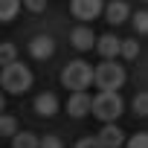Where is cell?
<instances>
[{
	"label": "cell",
	"instance_id": "6da1fadb",
	"mask_svg": "<svg viewBox=\"0 0 148 148\" xmlns=\"http://www.w3.org/2000/svg\"><path fill=\"white\" fill-rule=\"evenodd\" d=\"M93 82H96L99 93H119V87L125 84V67L116 61H102L93 70Z\"/></svg>",
	"mask_w": 148,
	"mask_h": 148
},
{
	"label": "cell",
	"instance_id": "7a4b0ae2",
	"mask_svg": "<svg viewBox=\"0 0 148 148\" xmlns=\"http://www.w3.org/2000/svg\"><path fill=\"white\" fill-rule=\"evenodd\" d=\"M93 82V67L87 64V61H70L64 70H61V84L70 90V93H79V90H84L87 84Z\"/></svg>",
	"mask_w": 148,
	"mask_h": 148
},
{
	"label": "cell",
	"instance_id": "3957f363",
	"mask_svg": "<svg viewBox=\"0 0 148 148\" xmlns=\"http://www.w3.org/2000/svg\"><path fill=\"white\" fill-rule=\"evenodd\" d=\"M0 84H3V90L9 93H26L32 87V70L26 64H9L0 70Z\"/></svg>",
	"mask_w": 148,
	"mask_h": 148
},
{
	"label": "cell",
	"instance_id": "277c9868",
	"mask_svg": "<svg viewBox=\"0 0 148 148\" xmlns=\"http://www.w3.org/2000/svg\"><path fill=\"white\" fill-rule=\"evenodd\" d=\"M122 96L119 93H99V96H93V116L96 119H102L105 125L108 122H116L119 119V113H122Z\"/></svg>",
	"mask_w": 148,
	"mask_h": 148
},
{
	"label": "cell",
	"instance_id": "5b68a950",
	"mask_svg": "<svg viewBox=\"0 0 148 148\" xmlns=\"http://www.w3.org/2000/svg\"><path fill=\"white\" fill-rule=\"evenodd\" d=\"M67 113H70V116H76V119L93 113V96H87V90L70 93V99H67Z\"/></svg>",
	"mask_w": 148,
	"mask_h": 148
},
{
	"label": "cell",
	"instance_id": "8992f818",
	"mask_svg": "<svg viewBox=\"0 0 148 148\" xmlns=\"http://www.w3.org/2000/svg\"><path fill=\"white\" fill-rule=\"evenodd\" d=\"M70 9H73V15H76L79 21H93V18L102 15L105 3H102V0H73Z\"/></svg>",
	"mask_w": 148,
	"mask_h": 148
},
{
	"label": "cell",
	"instance_id": "52a82bcc",
	"mask_svg": "<svg viewBox=\"0 0 148 148\" xmlns=\"http://www.w3.org/2000/svg\"><path fill=\"white\" fill-rule=\"evenodd\" d=\"M96 139H99L105 148H122V145H125V131H122L119 125L108 122V125H102V131H99Z\"/></svg>",
	"mask_w": 148,
	"mask_h": 148
},
{
	"label": "cell",
	"instance_id": "ba28073f",
	"mask_svg": "<svg viewBox=\"0 0 148 148\" xmlns=\"http://www.w3.org/2000/svg\"><path fill=\"white\" fill-rule=\"evenodd\" d=\"M96 35H93V29H87V26H76V29H73L70 32V44L73 47H76L79 52H87V49H93L96 47Z\"/></svg>",
	"mask_w": 148,
	"mask_h": 148
},
{
	"label": "cell",
	"instance_id": "9c48e42d",
	"mask_svg": "<svg viewBox=\"0 0 148 148\" xmlns=\"http://www.w3.org/2000/svg\"><path fill=\"white\" fill-rule=\"evenodd\" d=\"M119 47H122V41H119L116 35H102V38L96 41V49H99V55H102L105 61H113V58L119 55Z\"/></svg>",
	"mask_w": 148,
	"mask_h": 148
},
{
	"label": "cell",
	"instance_id": "30bf717a",
	"mask_svg": "<svg viewBox=\"0 0 148 148\" xmlns=\"http://www.w3.org/2000/svg\"><path fill=\"white\" fill-rule=\"evenodd\" d=\"M52 52H55V44H52L49 35H38V38L29 41V55L32 58H49Z\"/></svg>",
	"mask_w": 148,
	"mask_h": 148
},
{
	"label": "cell",
	"instance_id": "8fae6325",
	"mask_svg": "<svg viewBox=\"0 0 148 148\" xmlns=\"http://www.w3.org/2000/svg\"><path fill=\"white\" fill-rule=\"evenodd\" d=\"M128 15H131V9H128V3L125 0H113V3H108L105 6V18H108V23H125L128 21Z\"/></svg>",
	"mask_w": 148,
	"mask_h": 148
},
{
	"label": "cell",
	"instance_id": "7c38bea8",
	"mask_svg": "<svg viewBox=\"0 0 148 148\" xmlns=\"http://www.w3.org/2000/svg\"><path fill=\"white\" fill-rule=\"evenodd\" d=\"M35 110H38L41 116H55V113H58V96H55V93H41V96L35 99Z\"/></svg>",
	"mask_w": 148,
	"mask_h": 148
},
{
	"label": "cell",
	"instance_id": "4fadbf2b",
	"mask_svg": "<svg viewBox=\"0 0 148 148\" xmlns=\"http://www.w3.org/2000/svg\"><path fill=\"white\" fill-rule=\"evenodd\" d=\"M12 148H41V139L32 131H18L12 136Z\"/></svg>",
	"mask_w": 148,
	"mask_h": 148
},
{
	"label": "cell",
	"instance_id": "5bb4252c",
	"mask_svg": "<svg viewBox=\"0 0 148 148\" xmlns=\"http://www.w3.org/2000/svg\"><path fill=\"white\" fill-rule=\"evenodd\" d=\"M18 61V47L15 44H0V70Z\"/></svg>",
	"mask_w": 148,
	"mask_h": 148
},
{
	"label": "cell",
	"instance_id": "9a60e30c",
	"mask_svg": "<svg viewBox=\"0 0 148 148\" xmlns=\"http://www.w3.org/2000/svg\"><path fill=\"white\" fill-rule=\"evenodd\" d=\"M119 55H122L125 61H134V58L139 55V41H134V38H125V41H122V47H119Z\"/></svg>",
	"mask_w": 148,
	"mask_h": 148
},
{
	"label": "cell",
	"instance_id": "2e32d148",
	"mask_svg": "<svg viewBox=\"0 0 148 148\" xmlns=\"http://www.w3.org/2000/svg\"><path fill=\"white\" fill-rule=\"evenodd\" d=\"M21 9V0H0V21H12Z\"/></svg>",
	"mask_w": 148,
	"mask_h": 148
},
{
	"label": "cell",
	"instance_id": "e0dca14e",
	"mask_svg": "<svg viewBox=\"0 0 148 148\" xmlns=\"http://www.w3.org/2000/svg\"><path fill=\"white\" fill-rule=\"evenodd\" d=\"M18 134V119L0 113V136H15Z\"/></svg>",
	"mask_w": 148,
	"mask_h": 148
},
{
	"label": "cell",
	"instance_id": "ac0fdd59",
	"mask_svg": "<svg viewBox=\"0 0 148 148\" xmlns=\"http://www.w3.org/2000/svg\"><path fill=\"white\" fill-rule=\"evenodd\" d=\"M134 110H136V116H148V93L134 96Z\"/></svg>",
	"mask_w": 148,
	"mask_h": 148
},
{
	"label": "cell",
	"instance_id": "d6986e66",
	"mask_svg": "<svg viewBox=\"0 0 148 148\" xmlns=\"http://www.w3.org/2000/svg\"><path fill=\"white\" fill-rule=\"evenodd\" d=\"M134 29L139 35H148V12H136L134 15Z\"/></svg>",
	"mask_w": 148,
	"mask_h": 148
},
{
	"label": "cell",
	"instance_id": "ffe728a7",
	"mask_svg": "<svg viewBox=\"0 0 148 148\" xmlns=\"http://www.w3.org/2000/svg\"><path fill=\"white\" fill-rule=\"evenodd\" d=\"M125 148H148V131H142V134H134V136L125 142Z\"/></svg>",
	"mask_w": 148,
	"mask_h": 148
},
{
	"label": "cell",
	"instance_id": "44dd1931",
	"mask_svg": "<svg viewBox=\"0 0 148 148\" xmlns=\"http://www.w3.org/2000/svg\"><path fill=\"white\" fill-rule=\"evenodd\" d=\"M41 148H64V142H61L55 134H47V136L41 139Z\"/></svg>",
	"mask_w": 148,
	"mask_h": 148
},
{
	"label": "cell",
	"instance_id": "7402d4cb",
	"mask_svg": "<svg viewBox=\"0 0 148 148\" xmlns=\"http://www.w3.org/2000/svg\"><path fill=\"white\" fill-rule=\"evenodd\" d=\"M76 148H105L99 139H93V136H84V139H79L76 142Z\"/></svg>",
	"mask_w": 148,
	"mask_h": 148
},
{
	"label": "cell",
	"instance_id": "603a6c76",
	"mask_svg": "<svg viewBox=\"0 0 148 148\" xmlns=\"http://www.w3.org/2000/svg\"><path fill=\"white\" fill-rule=\"evenodd\" d=\"M23 6H26L29 12H44V9H47V0H23Z\"/></svg>",
	"mask_w": 148,
	"mask_h": 148
},
{
	"label": "cell",
	"instance_id": "cb8c5ba5",
	"mask_svg": "<svg viewBox=\"0 0 148 148\" xmlns=\"http://www.w3.org/2000/svg\"><path fill=\"white\" fill-rule=\"evenodd\" d=\"M6 110V99H3V93H0V113Z\"/></svg>",
	"mask_w": 148,
	"mask_h": 148
}]
</instances>
